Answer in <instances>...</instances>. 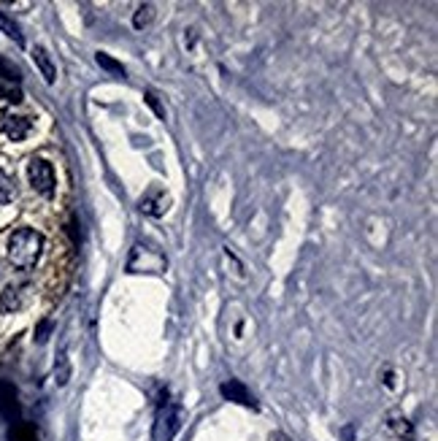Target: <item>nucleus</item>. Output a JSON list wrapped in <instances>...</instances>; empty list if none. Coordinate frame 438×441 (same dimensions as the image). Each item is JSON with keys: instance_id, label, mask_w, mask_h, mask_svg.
I'll return each mask as SVG.
<instances>
[{"instance_id": "f257e3e1", "label": "nucleus", "mask_w": 438, "mask_h": 441, "mask_svg": "<svg viewBox=\"0 0 438 441\" xmlns=\"http://www.w3.org/2000/svg\"><path fill=\"white\" fill-rule=\"evenodd\" d=\"M41 249H44V236L33 228H17L8 238V263L19 268V271H30L38 257H41Z\"/></svg>"}, {"instance_id": "f03ea898", "label": "nucleus", "mask_w": 438, "mask_h": 441, "mask_svg": "<svg viewBox=\"0 0 438 441\" xmlns=\"http://www.w3.org/2000/svg\"><path fill=\"white\" fill-rule=\"evenodd\" d=\"M168 257L152 244H133L127 257V274H165Z\"/></svg>"}, {"instance_id": "7ed1b4c3", "label": "nucleus", "mask_w": 438, "mask_h": 441, "mask_svg": "<svg viewBox=\"0 0 438 441\" xmlns=\"http://www.w3.org/2000/svg\"><path fill=\"white\" fill-rule=\"evenodd\" d=\"M27 179H30V187L44 198H52L57 190V177H54L52 162L41 158H33L27 162Z\"/></svg>"}, {"instance_id": "20e7f679", "label": "nucleus", "mask_w": 438, "mask_h": 441, "mask_svg": "<svg viewBox=\"0 0 438 441\" xmlns=\"http://www.w3.org/2000/svg\"><path fill=\"white\" fill-rule=\"evenodd\" d=\"M30 127L33 122L27 120V117H22L17 111H0V133L6 136V139H11V141H22L27 133H30Z\"/></svg>"}, {"instance_id": "39448f33", "label": "nucleus", "mask_w": 438, "mask_h": 441, "mask_svg": "<svg viewBox=\"0 0 438 441\" xmlns=\"http://www.w3.org/2000/svg\"><path fill=\"white\" fill-rule=\"evenodd\" d=\"M0 414H3V420L8 425H17L22 423L19 417H22V404H19V395H17V388L11 385V382H0Z\"/></svg>"}, {"instance_id": "423d86ee", "label": "nucleus", "mask_w": 438, "mask_h": 441, "mask_svg": "<svg viewBox=\"0 0 438 441\" xmlns=\"http://www.w3.org/2000/svg\"><path fill=\"white\" fill-rule=\"evenodd\" d=\"M176 430H179V406L165 401V406H160V411H157L155 439L157 441H171Z\"/></svg>"}, {"instance_id": "0eeeda50", "label": "nucleus", "mask_w": 438, "mask_h": 441, "mask_svg": "<svg viewBox=\"0 0 438 441\" xmlns=\"http://www.w3.org/2000/svg\"><path fill=\"white\" fill-rule=\"evenodd\" d=\"M168 206H171V198L165 190H160V187H152L149 193L141 198V212L149 214V217H162V214L168 212Z\"/></svg>"}, {"instance_id": "6e6552de", "label": "nucleus", "mask_w": 438, "mask_h": 441, "mask_svg": "<svg viewBox=\"0 0 438 441\" xmlns=\"http://www.w3.org/2000/svg\"><path fill=\"white\" fill-rule=\"evenodd\" d=\"M219 392H222V398H228V401H233V404H241V406H246V409H257L255 395H252V392H249V390H246L238 379H230V382H225V385L219 388Z\"/></svg>"}, {"instance_id": "1a4fd4ad", "label": "nucleus", "mask_w": 438, "mask_h": 441, "mask_svg": "<svg viewBox=\"0 0 438 441\" xmlns=\"http://www.w3.org/2000/svg\"><path fill=\"white\" fill-rule=\"evenodd\" d=\"M33 60H35V65H38V71H41V76L46 79V84H54V79H57V68H54L49 52H46L44 46H33Z\"/></svg>"}, {"instance_id": "9d476101", "label": "nucleus", "mask_w": 438, "mask_h": 441, "mask_svg": "<svg viewBox=\"0 0 438 441\" xmlns=\"http://www.w3.org/2000/svg\"><path fill=\"white\" fill-rule=\"evenodd\" d=\"M22 293H27V287H6V293L0 295V312H17L25 306V300H22Z\"/></svg>"}, {"instance_id": "9b49d317", "label": "nucleus", "mask_w": 438, "mask_h": 441, "mask_svg": "<svg viewBox=\"0 0 438 441\" xmlns=\"http://www.w3.org/2000/svg\"><path fill=\"white\" fill-rule=\"evenodd\" d=\"M0 33H6V36L11 38L17 46H25V38H22V30H19V25L14 19H8L3 11H0Z\"/></svg>"}, {"instance_id": "f8f14e48", "label": "nucleus", "mask_w": 438, "mask_h": 441, "mask_svg": "<svg viewBox=\"0 0 438 441\" xmlns=\"http://www.w3.org/2000/svg\"><path fill=\"white\" fill-rule=\"evenodd\" d=\"M68 379H70L68 354H65V350H60V354H57V363H54V382H57V385H65Z\"/></svg>"}, {"instance_id": "ddd939ff", "label": "nucleus", "mask_w": 438, "mask_h": 441, "mask_svg": "<svg viewBox=\"0 0 438 441\" xmlns=\"http://www.w3.org/2000/svg\"><path fill=\"white\" fill-rule=\"evenodd\" d=\"M14 195H17L14 181H11V177L0 168V206H3V203H11V200H14Z\"/></svg>"}, {"instance_id": "4468645a", "label": "nucleus", "mask_w": 438, "mask_h": 441, "mask_svg": "<svg viewBox=\"0 0 438 441\" xmlns=\"http://www.w3.org/2000/svg\"><path fill=\"white\" fill-rule=\"evenodd\" d=\"M152 19H155V6H152V3H143V6H139V8H136L133 27H136V30H141V27H146Z\"/></svg>"}, {"instance_id": "2eb2a0df", "label": "nucleus", "mask_w": 438, "mask_h": 441, "mask_svg": "<svg viewBox=\"0 0 438 441\" xmlns=\"http://www.w3.org/2000/svg\"><path fill=\"white\" fill-rule=\"evenodd\" d=\"M11 441H38V436H35V430L30 428V425H11Z\"/></svg>"}, {"instance_id": "dca6fc26", "label": "nucleus", "mask_w": 438, "mask_h": 441, "mask_svg": "<svg viewBox=\"0 0 438 441\" xmlns=\"http://www.w3.org/2000/svg\"><path fill=\"white\" fill-rule=\"evenodd\" d=\"M95 60H98V65L101 68H105V71H111V73H117V76H124V68H122V63H117V60H111L105 52H98L95 54Z\"/></svg>"}, {"instance_id": "f3484780", "label": "nucleus", "mask_w": 438, "mask_h": 441, "mask_svg": "<svg viewBox=\"0 0 438 441\" xmlns=\"http://www.w3.org/2000/svg\"><path fill=\"white\" fill-rule=\"evenodd\" d=\"M0 76H3V79H8L11 84L22 79V73H19V68L14 65V63H8L6 57H0Z\"/></svg>"}, {"instance_id": "a211bd4d", "label": "nucleus", "mask_w": 438, "mask_h": 441, "mask_svg": "<svg viewBox=\"0 0 438 441\" xmlns=\"http://www.w3.org/2000/svg\"><path fill=\"white\" fill-rule=\"evenodd\" d=\"M0 98H6L8 103H19L22 101V89L17 84H3L0 82Z\"/></svg>"}, {"instance_id": "6ab92c4d", "label": "nucleus", "mask_w": 438, "mask_h": 441, "mask_svg": "<svg viewBox=\"0 0 438 441\" xmlns=\"http://www.w3.org/2000/svg\"><path fill=\"white\" fill-rule=\"evenodd\" d=\"M146 103H149V106L155 108V114H157L160 120H165V108L160 106L157 95H155V92H152V89H146Z\"/></svg>"}, {"instance_id": "aec40b11", "label": "nucleus", "mask_w": 438, "mask_h": 441, "mask_svg": "<svg viewBox=\"0 0 438 441\" xmlns=\"http://www.w3.org/2000/svg\"><path fill=\"white\" fill-rule=\"evenodd\" d=\"M49 331H52V322H49V319H46V322H41V325H38V331H35V341H38V344H44V341L49 338Z\"/></svg>"}, {"instance_id": "412c9836", "label": "nucleus", "mask_w": 438, "mask_h": 441, "mask_svg": "<svg viewBox=\"0 0 438 441\" xmlns=\"http://www.w3.org/2000/svg\"><path fill=\"white\" fill-rule=\"evenodd\" d=\"M268 441H290V439H287L284 433H273V436H271V439H268Z\"/></svg>"}]
</instances>
